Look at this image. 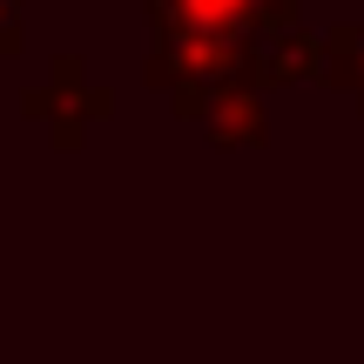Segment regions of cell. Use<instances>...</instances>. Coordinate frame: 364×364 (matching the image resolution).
<instances>
[{
    "instance_id": "6da1fadb",
    "label": "cell",
    "mask_w": 364,
    "mask_h": 364,
    "mask_svg": "<svg viewBox=\"0 0 364 364\" xmlns=\"http://www.w3.org/2000/svg\"><path fill=\"white\" fill-rule=\"evenodd\" d=\"M149 88L176 102V115H196V102L230 81H257V41L250 34H156L149 54Z\"/></svg>"
},
{
    "instance_id": "7a4b0ae2",
    "label": "cell",
    "mask_w": 364,
    "mask_h": 364,
    "mask_svg": "<svg viewBox=\"0 0 364 364\" xmlns=\"http://www.w3.org/2000/svg\"><path fill=\"white\" fill-rule=\"evenodd\" d=\"M21 115H27V122H48L54 149H81L88 122H108V115H115V102H108V88H95V81H88L81 54H61V61L48 68V81L27 88Z\"/></svg>"
},
{
    "instance_id": "3957f363",
    "label": "cell",
    "mask_w": 364,
    "mask_h": 364,
    "mask_svg": "<svg viewBox=\"0 0 364 364\" xmlns=\"http://www.w3.org/2000/svg\"><path fill=\"white\" fill-rule=\"evenodd\" d=\"M156 34H270L263 0H142Z\"/></svg>"
},
{
    "instance_id": "277c9868",
    "label": "cell",
    "mask_w": 364,
    "mask_h": 364,
    "mask_svg": "<svg viewBox=\"0 0 364 364\" xmlns=\"http://www.w3.org/2000/svg\"><path fill=\"white\" fill-rule=\"evenodd\" d=\"M189 122H203L216 149H257L263 142V95H257V81H230V88L203 95Z\"/></svg>"
},
{
    "instance_id": "5b68a950",
    "label": "cell",
    "mask_w": 364,
    "mask_h": 364,
    "mask_svg": "<svg viewBox=\"0 0 364 364\" xmlns=\"http://www.w3.org/2000/svg\"><path fill=\"white\" fill-rule=\"evenodd\" d=\"M277 81H317V41L297 21L257 34V88H277Z\"/></svg>"
},
{
    "instance_id": "8992f818",
    "label": "cell",
    "mask_w": 364,
    "mask_h": 364,
    "mask_svg": "<svg viewBox=\"0 0 364 364\" xmlns=\"http://www.w3.org/2000/svg\"><path fill=\"white\" fill-rule=\"evenodd\" d=\"M317 81L358 95V115H364V27H338L317 41Z\"/></svg>"
},
{
    "instance_id": "52a82bcc",
    "label": "cell",
    "mask_w": 364,
    "mask_h": 364,
    "mask_svg": "<svg viewBox=\"0 0 364 364\" xmlns=\"http://www.w3.org/2000/svg\"><path fill=\"white\" fill-rule=\"evenodd\" d=\"M27 48V21H21V0H0V61Z\"/></svg>"
}]
</instances>
